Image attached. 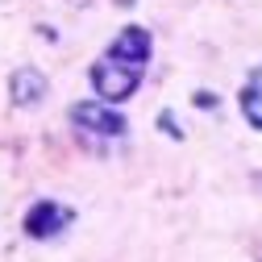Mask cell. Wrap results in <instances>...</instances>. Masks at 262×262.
<instances>
[{
    "label": "cell",
    "mask_w": 262,
    "mask_h": 262,
    "mask_svg": "<svg viewBox=\"0 0 262 262\" xmlns=\"http://www.w3.org/2000/svg\"><path fill=\"white\" fill-rule=\"evenodd\" d=\"M150 29L142 25H129L104 46V54L92 62V88L100 96V104H121L138 92L142 75H146V62H150Z\"/></svg>",
    "instance_id": "6da1fadb"
},
{
    "label": "cell",
    "mask_w": 262,
    "mask_h": 262,
    "mask_svg": "<svg viewBox=\"0 0 262 262\" xmlns=\"http://www.w3.org/2000/svg\"><path fill=\"white\" fill-rule=\"evenodd\" d=\"M71 125L79 129V138L92 142V146H100L104 138H125V117L113 108V104H100V100H83L71 108Z\"/></svg>",
    "instance_id": "7a4b0ae2"
},
{
    "label": "cell",
    "mask_w": 262,
    "mask_h": 262,
    "mask_svg": "<svg viewBox=\"0 0 262 262\" xmlns=\"http://www.w3.org/2000/svg\"><path fill=\"white\" fill-rule=\"evenodd\" d=\"M71 221H75V212H71L67 204H58V200H38L34 208L25 212V233L34 237V242H50V237H58Z\"/></svg>",
    "instance_id": "3957f363"
},
{
    "label": "cell",
    "mask_w": 262,
    "mask_h": 262,
    "mask_svg": "<svg viewBox=\"0 0 262 262\" xmlns=\"http://www.w3.org/2000/svg\"><path fill=\"white\" fill-rule=\"evenodd\" d=\"M9 96H13L17 108L42 104V96H46V75H42L38 67H17V71L9 75Z\"/></svg>",
    "instance_id": "277c9868"
},
{
    "label": "cell",
    "mask_w": 262,
    "mask_h": 262,
    "mask_svg": "<svg viewBox=\"0 0 262 262\" xmlns=\"http://www.w3.org/2000/svg\"><path fill=\"white\" fill-rule=\"evenodd\" d=\"M242 113H246L250 125L262 129V67H258V71L246 79V88H242Z\"/></svg>",
    "instance_id": "5b68a950"
}]
</instances>
